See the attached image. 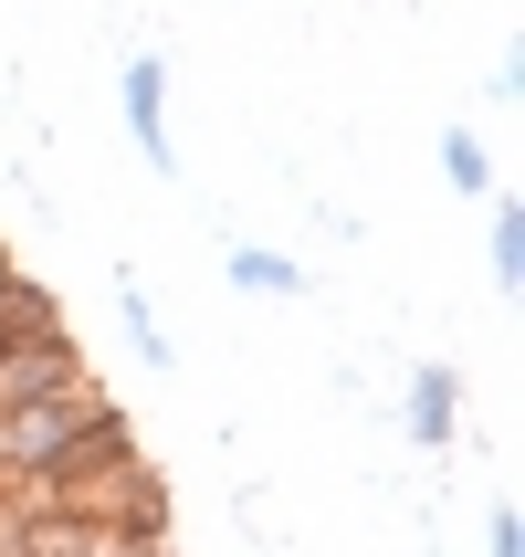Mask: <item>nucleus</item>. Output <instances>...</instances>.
<instances>
[{"label":"nucleus","mask_w":525,"mask_h":557,"mask_svg":"<svg viewBox=\"0 0 525 557\" xmlns=\"http://www.w3.org/2000/svg\"><path fill=\"white\" fill-rule=\"evenodd\" d=\"M221 274L242 284V295H305V263H295V252H263V243H232Z\"/></svg>","instance_id":"4"},{"label":"nucleus","mask_w":525,"mask_h":557,"mask_svg":"<svg viewBox=\"0 0 525 557\" xmlns=\"http://www.w3.org/2000/svg\"><path fill=\"white\" fill-rule=\"evenodd\" d=\"M74 379H85V347H74V326H53V337H11V347H0V410L53 400V389H74Z\"/></svg>","instance_id":"1"},{"label":"nucleus","mask_w":525,"mask_h":557,"mask_svg":"<svg viewBox=\"0 0 525 557\" xmlns=\"http://www.w3.org/2000/svg\"><path fill=\"white\" fill-rule=\"evenodd\" d=\"M484 557H525V516H515V505L484 516Z\"/></svg>","instance_id":"9"},{"label":"nucleus","mask_w":525,"mask_h":557,"mask_svg":"<svg viewBox=\"0 0 525 557\" xmlns=\"http://www.w3.org/2000/svg\"><path fill=\"white\" fill-rule=\"evenodd\" d=\"M11 274H22V263H11V243H0V284H11Z\"/></svg>","instance_id":"10"},{"label":"nucleus","mask_w":525,"mask_h":557,"mask_svg":"<svg viewBox=\"0 0 525 557\" xmlns=\"http://www.w3.org/2000/svg\"><path fill=\"white\" fill-rule=\"evenodd\" d=\"M441 180H452V200H495V158H484V137L441 126Z\"/></svg>","instance_id":"6"},{"label":"nucleus","mask_w":525,"mask_h":557,"mask_svg":"<svg viewBox=\"0 0 525 557\" xmlns=\"http://www.w3.org/2000/svg\"><path fill=\"white\" fill-rule=\"evenodd\" d=\"M495 284H504V295L525 284V211H515V200H495Z\"/></svg>","instance_id":"8"},{"label":"nucleus","mask_w":525,"mask_h":557,"mask_svg":"<svg viewBox=\"0 0 525 557\" xmlns=\"http://www.w3.org/2000/svg\"><path fill=\"white\" fill-rule=\"evenodd\" d=\"M116 315H126V337H137V358H148V369H168V326L148 315V295H137L126 274H116Z\"/></svg>","instance_id":"7"},{"label":"nucleus","mask_w":525,"mask_h":557,"mask_svg":"<svg viewBox=\"0 0 525 557\" xmlns=\"http://www.w3.org/2000/svg\"><path fill=\"white\" fill-rule=\"evenodd\" d=\"M452 421H463V379L441 369H410V442H421V453H452Z\"/></svg>","instance_id":"3"},{"label":"nucleus","mask_w":525,"mask_h":557,"mask_svg":"<svg viewBox=\"0 0 525 557\" xmlns=\"http://www.w3.org/2000/svg\"><path fill=\"white\" fill-rule=\"evenodd\" d=\"M53 326H63V306H53V295H42L32 274H11V284H0V347H11V337H53Z\"/></svg>","instance_id":"5"},{"label":"nucleus","mask_w":525,"mask_h":557,"mask_svg":"<svg viewBox=\"0 0 525 557\" xmlns=\"http://www.w3.org/2000/svg\"><path fill=\"white\" fill-rule=\"evenodd\" d=\"M116 95H126V137H137V158H148L158 180H179V137H168V63L137 53V63L116 74Z\"/></svg>","instance_id":"2"}]
</instances>
